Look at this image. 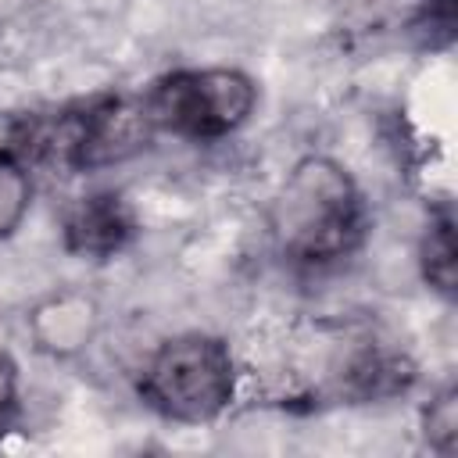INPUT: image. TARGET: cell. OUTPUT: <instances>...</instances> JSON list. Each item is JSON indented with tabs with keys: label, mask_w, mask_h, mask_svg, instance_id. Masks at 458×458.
Instances as JSON below:
<instances>
[{
	"label": "cell",
	"mask_w": 458,
	"mask_h": 458,
	"mask_svg": "<svg viewBox=\"0 0 458 458\" xmlns=\"http://www.w3.org/2000/svg\"><path fill=\"white\" fill-rule=\"evenodd\" d=\"M140 397L168 422L208 426L236 401V358L211 333L168 336L140 372Z\"/></svg>",
	"instance_id": "cell-2"
},
{
	"label": "cell",
	"mask_w": 458,
	"mask_h": 458,
	"mask_svg": "<svg viewBox=\"0 0 458 458\" xmlns=\"http://www.w3.org/2000/svg\"><path fill=\"white\" fill-rule=\"evenodd\" d=\"M365 197L351 172L322 154L301 157L268 211V229L297 265H333L347 258L365 236Z\"/></svg>",
	"instance_id": "cell-1"
},
{
	"label": "cell",
	"mask_w": 458,
	"mask_h": 458,
	"mask_svg": "<svg viewBox=\"0 0 458 458\" xmlns=\"http://www.w3.org/2000/svg\"><path fill=\"white\" fill-rule=\"evenodd\" d=\"M100 322H104V311H100V301L93 293L75 290V286H61V290L43 293L29 308L25 333L39 354L75 358L97 340Z\"/></svg>",
	"instance_id": "cell-6"
},
{
	"label": "cell",
	"mask_w": 458,
	"mask_h": 458,
	"mask_svg": "<svg viewBox=\"0 0 458 458\" xmlns=\"http://www.w3.org/2000/svg\"><path fill=\"white\" fill-rule=\"evenodd\" d=\"M157 132L211 143L243 129L258 107V82L240 68H179L143 97Z\"/></svg>",
	"instance_id": "cell-3"
},
{
	"label": "cell",
	"mask_w": 458,
	"mask_h": 458,
	"mask_svg": "<svg viewBox=\"0 0 458 458\" xmlns=\"http://www.w3.org/2000/svg\"><path fill=\"white\" fill-rule=\"evenodd\" d=\"M68 172H97L107 165H122L143 154L157 136L147 100L129 93H104L89 104L68 107Z\"/></svg>",
	"instance_id": "cell-4"
},
{
	"label": "cell",
	"mask_w": 458,
	"mask_h": 458,
	"mask_svg": "<svg viewBox=\"0 0 458 458\" xmlns=\"http://www.w3.org/2000/svg\"><path fill=\"white\" fill-rule=\"evenodd\" d=\"M419 272L429 290L440 297H454L458 286V250H454V215L440 208L429 215V225L419 240Z\"/></svg>",
	"instance_id": "cell-8"
},
{
	"label": "cell",
	"mask_w": 458,
	"mask_h": 458,
	"mask_svg": "<svg viewBox=\"0 0 458 458\" xmlns=\"http://www.w3.org/2000/svg\"><path fill=\"white\" fill-rule=\"evenodd\" d=\"M419 379V365L411 354L394 347H369L347 361L340 372V394L351 404H379L408 394Z\"/></svg>",
	"instance_id": "cell-7"
},
{
	"label": "cell",
	"mask_w": 458,
	"mask_h": 458,
	"mask_svg": "<svg viewBox=\"0 0 458 458\" xmlns=\"http://www.w3.org/2000/svg\"><path fill=\"white\" fill-rule=\"evenodd\" d=\"M29 208H32V172L11 150H0V240L21 229Z\"/></svg>",
	"instance_id": "cell-9"
},
{
	"label": "cell",
	"mask_w": 458,
	"mask_h": 458,
	"mask_svg": "<svg viewBox=\"0 0 458 458\" xmlns=\"http://www.w3.org/2000/svg\"><path fill=\"white\" fill-rule=\"evenodd\" d=\"M32 7V0H0V25L14 21L18 14H25Z\"/></svg>",
	"instance_id": "cell-12"
},
{
	"label": "cell",
	"mask_w": 458,
	"mask_h": 458,
	"mask_svg": "<svg viewBox=\"0 0 458 458\" xmlns=\"http://www.w3.org/2000/svg\"><path fill=\"white\" fill-rule=\"evenodd\" d=\"M18 411V365L0 351V433Z\"/></svg>",
	"instance_id": "cell-11"
},
{
	"label": "cell",
	"mask_w": 458,
	"mask_h": 458,
	"mask_svg": "<svg viewBox=\"0 0 458 458\" xmlns=\"http://www.w3.org/2000/svg\"><path fill=\"white\" fill-rule=\"evenodd\" d=\"M422 440L433 454L451 458L458 447V386L447 383L422 408Z\"/></svg>",
	"instance_id": "cell-10"
},
{
	"label": "cell",
	"mask_w": 458,
	"mask_h": 458,
	"mask_svg": "<svg viewBox=\"0 0 458 458\" xmlns=\"http://www.w3.org/2000/svg\"><path fill=\"white\" fill-rule=\"evenodd\" d=\"M140 233L132 204L118 190H93L68 204L61 218V243L82 261L118 258Z\"/></svg>",
	"instance_id": "cell-5"
}]
</instances>
